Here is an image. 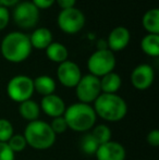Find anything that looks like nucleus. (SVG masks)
Segmentation results:
<instances>
[{
	"label": "nucleus",
	"mask_w": 159,
	"mask_h": 160,
	"mask_svg": "<svg viewBox=\"0 0 159 160\" xmlns=\"http://www.w3.org/2000/svg\"><path fill=\"white\" fill-rule=\"evenodd\" d=\"M146 141L153 147H158L159 146V130L155 128V130H152L151 132L147 134Z\"/></svg>",
	"instance_id": "nucleus-29"
},
{
	"label": "nucleus",
	"mask_w": 159,
	"mask_h": 160,
	"mask_svg": "<svg viewBox=\"0 0 159 160\" xmlns=\"http://www.w3.org/2000/svg\"><path fill=\"white\" fill-rule=\"evenodd\" d=\"M14 134L12 123L7 119H0V142L7 143Z\"/></svg>",
	"instance_id": "nucleus-25"
},
{
	"label": "nucleus",
	"mask_w": 159,
	"mask_h": 160,
	"mask_svg": "<svg viewBox=\"0 0 159 160\" xmlns=\"http://www.w3.org/2000/svg\"><path fill=\"white\" fill-rule=\"evenodd\" d=\"M99 144L92 133H85L80 139V148L85 155H95Z\"/></svg>",
	"instance_id": "nucleus-22"
},
{
	"label": "nucleus",
	"mask_w": 159,
	"mask_h": 160,
	"mask_svg": "<svg viewBox=\"0 0 159 160\" xmlns=\"http://www.w3.org/2000/svg\"><path fill=\"white\" fill-rule=\"evenodd\" d=\"M20 2V0H0V6L2 7H15Z\"/></svg>",
	"instance_id": "nucleus-32"
},
{
	"label": "nucleus",
	"mask_w": 159,
	"mask_h": 160,
	"mask_svg": "<svg viewBox=\"0 0 159 160\" xmlns=\"http://www.w3.org/2000/svg\"><path fill=\"white\" fill-rule=\"evenodd\" d=\"M26 144L37 150H46L56 143L57 135L51 130L50 124L42 120L28 122L24 130Z\"/></svg>",
	"instance_id": "nucleus-4"
},
{
	"label": "nucleus",
	"mask_w": 159,
	"mask_h": 160,
	"mask_svg": "<svg viewBox=\"0 0 159 160\" xmlns=\"http://www.w3.org/2000/svg\"><path fill=\"white\" fill-rule=\"evenodd\" d=\"M95 156L97 160H125L127 152L122 144L109 141L99 145Z\"/></svg>",
	"instance_id": "nucleus-12"
},
{
	"label": "nucleus",
	"mask_w": 159,
	"mask_h": 160,
	"mask_svg": "<svg viewBox=\"0 0 159 160\" xmlns=\"http://www.w3.org/2000/svg\"><path fill=\"white\" fill-rule=\"evenodd\" d=\"M40 110L45 112L50 118L62 117L66 111V103L63 99L56 94H51L48 96H44L40 101Z\"/></svg>",
	"instance_id": "nucleus-13"
},
{
	"label": "nucleus",
	"mask_w": 159,
	"mask_h": 160,
	"mask_svg": "<svg viewBox=\"0 0 159 160\" xmlns=\"http://www.w3.org/2000/svg\"><path fill=\"white\" fill-rule=\"evenodd\" d=\"M130 39H131V34L130 31L124 26H117L110 32L108 36V44L109 50L112 52H117V51H121L129 45Z\"/></svg>",
	"instance_id": "nucleus-14"
},
{
	"label": "nucleus",
	"mask_w": 159,
	"mask_h": 160,
	"mask_svg": "<svg viewBox=\"0 0 159 160\" xmlns=\"http://www.w3.org/2000/svg\"><path fill=\"white\" fill-rule=\"evenodd\" d=\"M99 80L100 89H102V93L104 94H117L122 84L120 75L116 72H110Z\"/></svg>",
	"instance_id": "nucleus-17"
},
{
	"label": "nucleus",
	"mask_w": 159,
	"mask_h": 160,
	"mask_svg": "<svg viewBox=\"0 0 159 160\" xmlns=\"http://www.w3.org/2000/svg\"><path fill=\"white\" fill-rule=\"evenodd\" d=\"M33 84H34V92H37L42 97L55 94L57 87L55 80L49 75L37 76L35 80H33Z\"/></svg>",
	"instance_id": "nucleus-16"
},
{
	"label": "nucleus",
	"mask_w": 159,
	"mask_h": 160,
	"mask_svg": "<svg viewBox=\"0 0 159 160\" xmlns=\"http://www.w3.org/2000/svg\"><path fill=\"white\" fill-rule=\"evenodd\" d=\"M63 118L67 122L68 128L83 133L95 127L97 116L91 105L79 101L66 108Z\"/></svg>",
	"instance_id": "nucleus-2"
},
{
	"label": "nucleus",
	"mask_w": 159,
	"mask_h": 160,
	"mask_svg": "<svg viewBox=\"0 0 159 160\" xmlns=\"http://www.w3.org/2000/svg\"><path fill=\"white\" fill-rule=\"evenodd\" d=\"M46 56L50 61L60 64L66 60H68L69 52L64 45L58 42H52L46 48Z\"/></svg>",
	"instance_id": "nucleus-18"
},
{
	"label": "nucleus",
	"mask_w": 159,
	"mask_h": 160,
	"mask_svg": "<svg viewBox=\"0 0 159 160\" xmlns=\"http://www.w3.org/2000/svg\"><path fill=\"white\" fill-rule=\"evenodd\" d=\"M143 26L148 34H157L159 35V10L153 8L144 14L142 20Z\"/></svg>",
	"instance_id": "nucleus-20"
},
{
	"label": "nucleus",
	"mask_w": 159,
	"mask_h": 160,
	"mask_svg": "<svg viewBox=\"0 0 159 160\" xmlns=\"http://www.w3.org/2000/svg\"><path fill=\"white\" fill-rule=\"evenodd\" d=\"M15 154L11 150L7 143L0 142V160H14Z\"/></svg>",
	"instance_id": "nucleus-27"
},
{
	"label": "nucleus",
	"mask_w": 159,
	"mask_h": 160,
	"mask_svg": "<svg viewBox=\"0 0 159 160\" xmlns=\"http://www.w3.org/2000/svg\"><path fill=\"white\" fill-rule=\"evenodd\" d=\"M56 2H57L58 6L61 8V10H64V9L73 8V7L75 6L77 0H56Z\"/></svg>",
	"instance_id": "nucleus-31"
},
{
	"label": "nucleus",
	"mask_w": 159,
	"mask_h": 160,
	"mask_svg": "<svg viewBox=\"0 0 159 160\" xmlns=\"http://www.w3.org/2000/svg\"><path fill=\"white\" fill-rule=\"evenodd\" d=\"M96 116L109 122H117L127 116V105L125 100L117 94L102 93L94 101Z\"/></svg>",
	"instance_id": "nucleus-3"
},
{
	"label": "nucleus",
	"mask_w": 159,
	"mask_h": 160,
	"mask_svg": "<svg viewBox=\"0 0 159 160\" xmlns=\"http://www.w3.org/2000/svg\"><path fill=\"white\" fill-rule=\"evenodd\" d=\"M10 22V12L6 7L0 6V31L4 30Z\"/></svg>",
	"instance_id": "nucleus-28"
},
{
	"label": "nucleus",
	"mask_w": 159,
	"mask_h": 160,
	"mask_svg": "<svg viewBox=\"0 0 159 160\" xmlns=\"http://www.w3.org/2000/svg\"><path fill=\"white\" fill-rule=\"evenodd\" d=\"M141 48L151 57L159 56V35L157 34H147L141 42Z\"/></svg>",
	"instance_id": "nucleus-21"
},
{
	"label": "nucleus",
	"mask_w": 159,
	"mask_h": 160,
	"mask_svg": "<svg viewBox=\"0 0 159 160\" xmlns=\"http://www.w3.org/2000/svg\"><path fill=\"white\" fill-rule=\"evenodd\" d=\"M19 112L24 120L32 122V121L38 120L40 114V107L36 101L28 99L20 103Z\"/></svg>",
	"instance_id": "nucleus-19"
},
{
	"label": "nucleus",
	"mask_w": 159,
	"mask_h": 160,
	"mask_svg": "<svg viewBox=\"0 0 159 160\" xmlns=\"http://www.w3.org/2000/svg\"><path fill=\"white\" fill-rule=\"evenodd\" d=\"M28 38L32 47L36 49H46L53 42L52 33L46 28H36Z\"/></svg>",
	"instance_id": "nucleus-15"
},
{
	"label": "nucleus",
	"mask_w": 159,
	"mask_h": 160,
	"mask_svg": "<svg viewBox=\"0 0 159 160\" xmlns=\"http://www.w3.org/2000/svg\"><path fill=\"white\" fill-rule=\"evenodd\" d=\"M7 94L11 100L23 102L32 98L34 94L33 78L27 75H15L7 84Z\"/></svg>",
	"instance_id": "nucleus-6"
},
{
	"label": "nucleus",
	"mask_w": 159,
	"mask_h": 160,
	"mask_svg": "<svg viewBox=\"0 0 159 160\" xmlns=\"http://www.w3.org/2000/svg\"><path fill=\"white\" fill-rule=\"evenodd\" d=\"M32 45L26 34L11 32L3 37L0 45L1 55L7 61L20 63L27 59L32 53Z\"/></svg>",
	"instance_id": "nucleus-1"
},
{
	"label": "nucleus",
	"mask_w": 159,
	"mask_h": 160,
	"mask_svg": "<svg viewBox=\"0 0 159 160\" xmlns=\"http://www.w3.org/2000/svg\"><path fill=\"white\" fill-rule=\"evenodd\" d=\"M75 93L80 102L88 103V105L94 102L102 94L99 78H96L92 74L82 75L77 85L75 86Z\"/></svg>",
	"instance_id": "nucleus-9"
},
{
	"label": "nucleus",
	"mask_w": 159,
	"mask_h": 160,
	"mask_svg": "<svg viewBox=\"0 0 159 160\" xmlns=\"http://www.w3.org/2000/svg\"><path fill=\"white\" fill-rule=\"evenodd\" d=\"M7 144H8V146L11 148V150L14 154L23 152L26 148V146H27L24 135H20V134H13L11 136V138L7 142Z\"/></svg>",
	"instance_id": "nucleus-24"
},
{
	"label": "nucleus",
	"mask_w": 159,
	"mask_h": 160,
	"mask_svg": "<svg viewBox=\"0 0 159 160\" xmlns=\"http://www.w3.org/2000/svg\"><path fill=\"white\" fill-rule=\"evenodd\" d=\"M92 134H93V136L95 137L99 145L111 141V130L106 124H98L94 127Z\"/></svg>",
	"instance_id": "nucleus-23"
},
{
	"label": "nucleus",
	"mask_w": 159,
	"mask_h": 160,
	"mask_svg": "<svg viewBox=\"0 0 159 160\" xmlns=\"http://www.w3.org/2000/svg\"><path fill=\"white\" fill-rule=\"evenodd\" d=\"M131 83L138 91H145L153 85L155 80V72L152 65L142 63L134 68L131 73Z\"/></svg>",
	"instance_id": "nucleus-11"
},
{
	"label": "nucleus",
	"mask_w": 159,
	"mask_h": 160,
	"mask_svg": "<svg viewBox=\"0 0 159 160\" xmlns=\"http://www.w3.org/2000/svg\"><path fill=\"white\" fill-rule=\"evenodd\" d=\"M115 53L107 48H98L87 60V69L89 74L96 78H102L106 74L113 72L116 68Z\"/></svg>",
	"instance_id": "nucleus-5"
},
{
	"label": "nucleus",
	"mask_w": 159,
	"mask_h": 160,
	"mask_svg": "<svg viewBox=\"0 0 159 160\" xmlns=\"http://www.w3.org/2000/svg\"><path fill=\"white\" fill-rule=\"evenodd\" d=\"M57 78L63 86L68 88L75 87L82 78L80 67L75 62L66 60L59 64L57 69Z\"/></svg>",
	"instance_id": "nucleus-10"
},
{
	"label": "nucleus",
	"mask_w": 159,
	"mask_h": 160,
	"mask_svg": "<svg viewBox=\"0 0 159 160\" xmlns=\"http://www.w3.org/2000/svg\"><path fill=\"white\" fill-rule=\"evenodd\" d=\"M50 128L56 135L62 134V133L66 132V131L68 130V125H67V122H66V120H64L63 116L53 118L50 123Z\"/></svg>",
	"instance_id": "nucleus-26"
},
{
	"label": "nucleus",
	"mask_w": 159,
	"mask_h": 160,
	"mask_svg": "<svg viewBox=\"0 0 159 160\" xmlns=\"http://www.w3.org/2000/svg\"><path fill=\"white\" fill-rule=\"evenodd\" d=\"M57 23L59 28L66 34L79 33L85 25L84 13L77 8L73 7L70 9L61 10L58 14Z\"/></svg>",
	"instance_id": "nucleus-8"
},
{
	"label": "nucleus",
	"mask_w": 159,
	"mask_h": 160,
	"mask_svg": "<svg viewBox=\"0 0 159 160\" xmlns=\"http://www.w3.org/2000/svg\"><path fill=\"white\" fill-rule=\"evenodd\" d=\"M56 0H32V3L36 7L38 10H45L49 9L53 6Z\"/></svg>",
	"instance_id": "nucleus-30"
},
{
	"label": "nucleus",
	"mask_w": 159,
	"mask_h": 160,
	"mask_svg": "<svg viewBox=\"0 0 159 160\" xmlns=\"http://www.w3.org/2000/svg\"><path fill=\"white\" fill-rule=\"evenodd\" d=\"M13 21L19 28L28 30L33 28L39 21V10L32 1L19 2L13 10Z\"/></svg>",
	"instance_id": "nucleus-7"
}]
</instances>
